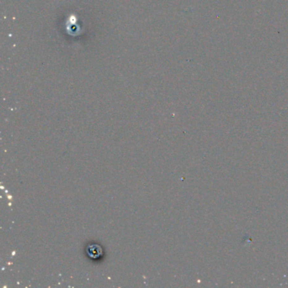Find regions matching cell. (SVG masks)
Returning <instances> with one entry per match:
<instances>
[{"mask_svg":"<svg viewBox=\"0 0 288 288\" xmlns=\"http://www.w3.org/2000/svg\"><path fill=\"white\" fill-rule=\"evenodd\" d=\"M89 249V255L90 256L93 257V258H97V257L101 256V248L99 246L96 245H92L88 248Z\"/></svg>","mask_w":288,"mask_h":288,"instance_id":"obj_1","label":"cell"}]
</instances>
